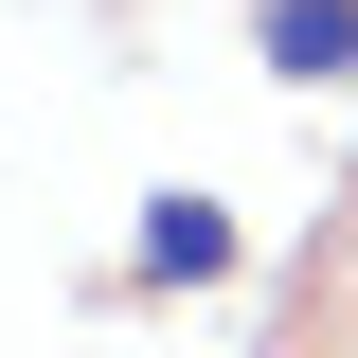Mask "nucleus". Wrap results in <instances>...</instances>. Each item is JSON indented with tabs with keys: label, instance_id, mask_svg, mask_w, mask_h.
I'll use <instances>...</instances> for the list:
<instances>
[{
	"label": "nucleus",
	"instance_id": "1",
	"mask_svg": "<svg viewBox=\"0 0 358 358\" xmlns=\"http://www.w3.org/2000/svg\"><path fill=\"white\" fill-rule=\"evenodd\" d=\"M268 72L287 90H341L358 72V0H268Z\"/></svg>",
	"mask_w": 358,
	"mask_h": 358
},
{
	"label": "nucleus",
	"instance_id": "2",
	"mask_svg": "<svg viewBox=\"0 0 358 358\" xmlns=\"http://www.w3.org/2000/svg\"><path fill=\"white\" fill-rule=\"evenodd\" d=\"M233 268V215L215 197H143V287H215Z\"/></svg>",
	"mask_w": 358,
	"mask_h": 358
}]
</instances>
